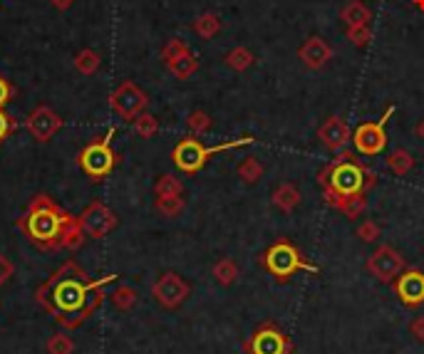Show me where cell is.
<instances>
[{"instance_id":"1","label":"cell","mask_w":424,"mask_h":354,"mask_svg":"<svg viewBox=\"0 0 424 354\" xmlns=\"http://www.w3.org/2000/svg\"><path fill=\"white\" fill-rule=\"evenodd\" d=\"M112 280L114 275H107L100 283H87L85 272L75 263H65L53 275V280L42 288L40 295H50V297H42V300L50 302L62 315H77V317H82V315H87L100 302V295L94 297L97 288L105 283H112Z\"/></svg>"},{"instance_id":"2","label":"cell","mask_w":424,"mask_h":354,"mask_svg":"<svg viewBox=\"0 0 424 354\" xmlns=\"http://www.w3.org/2000/svg\"><path fill=\"white\" fill-rule=\"evenodd\" d=\"M18 223L35 245L55 248V245H62L65 236L75 228L77 221L67 216L60 206H55L47 196H35V201L30 203V208Z\"/></svg>"},{"instance_id":"3","label":"cell","mask_w":424,"mask_h":354,"mask_svg":"<svg viewBox=\"0 0 424 354\" xmlns=\"http://www.w3.org/2000/svg\"><path fill=\"white\" fill-rule=\"evenodd\" d=\"M318 181L337 196L365 194V166L357 164L350 151H337L335 159L318 174Z\"/></svg>"},{"instance_id":"4","label":"cell","mask_w":424,"mask_h":354,"mask_svg":"<svg viewBox=\"0 0 424 354\" xmlns=\"http://www.w3.org/2000/svg\"><path fill=\"white\" fill-rule=\"evenodd\" d=\"M254 142H256L254 136H238V139H231V142H226V144L204 147L199 139H194V136H186V139H182V142L174 147V151H171V161H174V166H177L179 171L196 174V171H201V169L206 166V161L211 159L213 153L229 151V149L251 147Z\"/></svg>"},{"instance_id":"5","label":"cell","mask_w":424,"mask_h":354,"mask_svg":"<svg viewBox=\"0 0 424 354\" xmlns=\"http://www.w3.org/2000/svg\"><path fill=\"white\" fill-rule=\"evenodd\" d=\"M260 266L271 272L273 278L288 280L293 272H318L315 263H308L290 241H278L260 255Z\"/></svg>"},{"instance_id":"6","label":"cell","mask_w":424,"mask_h":354,"mask_svg":"<svg viewBox=\"0 0 424 354\" xmlns=\"http://www.w3.org/2000/svg\"><path fill=\"white\" fill-rule=\"evenodd\" d=\"M397 112V106H387L385 109V114L377 122H362V124H357V129L353 131V147L357 153H362V156H380V153L385 151V147H387V122L392 119V114Z\"/></svg>"},{"instance_id":"7","label":"cell","mask_w":424,"mask_h":354,"mask_svg":"<svg viewBox=\"0 0 424 354\" xmlns=\"http://www.w3.org/2000/svg\"><path fill=\"white\" fill-rule=\"evenodd\" d=\"M114 136V127L107 129L105 136H100L97 142L87 144L80 153V166H82V171L92 178H102L114 169V151L109 147V139Z\"/></svg>"},{"instance_id":"8","label":"cell","mask_w":424,"mask_h":354,"mask_svg":"<svg viewBox=\"0 0 424 354\" xmlns=\"http://www.w3.org/2000/svg\"><path fill=\"white\" fill-rule=\"evenodd\" d=\"M109 104H112V109L124 119V122H134L139 114L147 112L149 97H147V92L141 87H136L132 80H124V82L112 92Z\"/></svg>"},{"instance_id":"9","label":"cell","mask_w":424,"mask_h":354,"mask_svg":"<svg viewBox=\"0 0 424 354\" xmlns=\"http://www.w3.org/2000/svg\"><path fill=\"white\" fill-rule=\"evenodd\" d=\"M367 270L380 283H392V280H397V275L407 270V260L392 245H377L370 253V258H367Z\"/></svg>"},{"instance_id":"10","label":"cell","mask_w":424,"mask_h":354,"mask_svg":"<svg viewBox=\"0 0 424 354\" xmlns=\"http://www.w3.org/2000/svg\"><path fill=\"white\" fill-rule=\"evenodd\" d=\"M154 297H157L164 307L174 310V307H179L188 297V283L182 278V275H177V272H164V275L154 283Z\"/></svg>"},{"instance_id":"11","label":"cell","mask_w":424,"mask_h":354,"mask_svg":"<svg viewBox=\"0 0 424 354\" xmlns=\"http://www.w3.org/2000/svg\"><path fill=\"white\" fill-rule=\"evenodd\" d=\"M248 354H285L290 349L288 337L278 332L273 325H263L248 339Z\"/></svg>"},{"instance_id":"12","label":"cell","mask_w":424,"mask_h":354,"mask_svg":"<svg viewBox=\"0 0 424 354\" xmlns=\"http://www.w3.org/2000/svg\"><path fill=\"white\" fill-rule=\"evenodd\" d=\"M395 295L405 307L424 305V272L422 270H405L395 280Z\"/></svg>"},{"instance_id":"13","label":"cell","mask_w":424,"mask_h":354,"mask_svg":"<svg viewBox=\"0 0 424 354\" xmlns=\"http://www.w3.org/2000/svg\"><path fill=\"white\" fill-rule=\"evenodd\" d=\"M62 127V119L50 109V106H37L28 117V129L37 142H50Z\"/></svg>"},{"instance_id":"14","label":"cell","mask_w":424,"mask_h":354,"mask_svg":"<svg viewBox=\"0 0 424 354\" xmlns=\"http://www.w3.org/2000/svg\"><path fill=\"white\" fill-rule=\"evenodd\" d=\"M80 225H82V230H87L92 238H102L105 233H109V230L117 225V218H114V213L107 206L92 203V206L80 216Z\"/></svg>"},{"instance_id":"15","label":"cell","mask_w":424,"mask_h":354,"mask_svg":"<svg viewBox=\"0 0 424 354\" xmlns=\"http://www.w3.org/2000/svg\"><path fill=\"white\" fill-rule=\"evenodd\" d=\"M318 139H320V144L323 147H328L330 151H340L345 144L353 139V131H350V127H348V122L342 117H328L320 124V129H318Z\"/></svg>"},{"instance_id":"16","label":"cell","mask_w":424,"mask_h":354,"mask_svg":"<svg viewBox=\"0 0 424 354\" xmlns=\"http://www.w3.org/2000/svg\"><path fill=\"white\" fill-rule=\"evenodd\" d=\"M298 59L303 62V67L308 70H323L333 59V48L323 40L320 35H310L298 50Z\"/></svg>"},{"instance_id":"17","label":"cell","mask_w":424,"mask_h":354,"mask_svg":"<svg viewBox=\"0 0 424 354\" xmlns=\"http://www.w3.org/2000/svg\"><path fill=\"white\" fill-rule=\"evenodd\" d=\"M340 20L345 28H357V25H370L372 10L362 0H350L348 6L340 10Z\"/></svg>"},{"instance_id":"18","label":"cell","mask_w":424,"mask_h":354,"mask_svg":"<svg viewBox=\"0 0 424 354\" xmlns=\"http://www.w3.org/2000/svg\"><path fill=\"white\" fill-rule=\"evenodd\" d=\"M271 198H273V206H276L278 211L290 213L298 208V203H301V191L295 189V183H281V186H276Z\"/></svg>"},{"instance_id":"19","label":"cell","mask_w":424,"mask_h":354,"mask_svg":"<svg viewBox=\"0 0 424 354\" xmlns=\"http://www.w3.org/2000/svg\"><path fill=\"white\" fill-rule=\"evenodd\" d=\"M166 67H169L171 75L179 77V80H188V77L199 70V59H196V55H191V50H188V53L169 59V62H166Z\"/></svg>"},{"instance_id":"20","label":"cell","mask_w":424,"mask_h":354,"mask_svg":"<svg viewBox=\"0 0 424 354\" xmlns=\"http://www.w3.org/2000/svg\"><path fill=\"white\" fill-rule=\"evenodd\" d=\"M387 166H389V171L395 174V176H407V174L412 171L414 169V159H412V153L405 151V149H395V151H389L387 153Z\"/></svg>"},{"instance_id":"21","label":"cell","mask_w":424,"mask_h":354,"mask_svg":"<svg viewBox=\"0 0 424 354\" xmlns=\"http://www.w3.org/2000/svg\"><path fill=\"white\" fill-rule=\"evenodd\" d=\"M236 174H238V178H241L243 183L254 186V183H258L260 176H263V166H260V161L256 159V156H246L241 164L236 166Z\"/></svg>"},{"instance_id":"22","label":"cell","mask_w":424,"mask_h":354,"mask_svg":"<svg viewBox=\"0 0 424 354\" xmlns=\"http://www.w3.org/2000/svg\"><path fill=\"white\" fill-rule=\"evenodd\" d=\"M218 30H221V18H218L216 12H204V15H199L194 23V32L199 37H204V40L216 37Z\"/></svg>"},{"instance_id":"23","label":"cell","mask_w":424,"mask_h":354,"mask_svg":"<svg viewBox=\"0 0 424 354\" xmlns=\"http://www.w3.org/2000/svg\"><path fill=\"white\" fill-rule=\"evenodd\" d=\"M224 62L231 67V70H236V72H246L248 67H254L256 57H254V53H251V50H248V48H233V50H231V53H226Z\"/></svg>"},{"instance_id":"24","label":"cell","mask_w":424,"mask_h":354,"mask_svg":"<svg viewBox=\"0 0 424 354\" xmlns=\"http://www.w3.org/2000/svg\"><path fill=\"white\" fill-rule=\"evenodd\" d=\"M365 208H367V198H365V194H355V196H345L337 211L345 213V218L357 221L360 216L365 213Z\"/></svg>"},{"instance_id":"25","label":"cell","mask_w":424,"mask_h":354,"mask_svg":"<svg viewBox=\"0 0 424 354\" xmlns=\"http://www.w3.org/2000/svg\"><path fill=\"white\" fill-rule=\"evenodd\" d=\"M213 278H216L221 285H231L236 278H238V268H236V263L231 258L218 260L216 266H213Z\"/></svg>"},{"instance_id":"26","label":"cell","mask_w":424,"mask_h":354,"mask_svg":"<svg viewBox=\"0 0 424 354\" xmlns=\"http://www.w3.org/2000/svg\"><path fill=\"white\" fill-rule=\"evenodd\" d=\"M157 129H159V122H157V117H152V114L144 112L134 119V131L141 136V139H152V136L157 134Z\"/></svg>"},{"instance_id":"27","label":"cell","mask_w":424,"mask_h":354,"mask_svg":"<svg viewBox=\"0 0 424 354\" xmlns=\"http://www.w3.org/2000/svg\"><path fill=\"white\" fill-rule=\"evenodd\" d=\"M75 67L82 72V75H92V72H97V67H100V55L94 53V50H82V53L77 55Z\"/></svg>"},{"instance_id":"28","label":"cell","mask_w":424,"mask_h":354,"mask_svg":"<svg viewBox=\"0 0 424 354\" xmlns=\"http://www.w3.org/2000/svg\"><path fill=\"white\" fill-rule=\"evenodd\" d=\"M182 183L177 181L174 176H159L157 186H154V194L157 198H166V196H182Z\"/></svg>"},{"instance_id":"29","label":"cell","mask_w":424,"mask_h":354,"mask_svg":"<svg viewBox=\"0 0 424 354\" xmlns=\"http://www.w3.org/2000/svg\"><path fill=\"white\" fill-rule=\"evenodd\" d=\"M186 124L194 134H206V131L211 129V117H209L204 109H194V112L188 114Z\"/></svg>"},{"instance_id":"30","label":"cell","mask_w":424,"mask_h":354,"mask_svg":"<svg viewBox=\"0 0 424 354\" xmlns=\"http://www.w3.org/2000/svg\"><path fill=\"white\" fill-rule=\"evenodd\" d=\"M157 211L174 218L184 211V198L182 196H166V198H157Z\"/></svg>"},{"instance_id":"31","label":"cell","mask_w":424,"mask_h":354,"mask_svg":"<svg viewBox=\"0 0 424 354\" xmlns=\"http://www.w3.org/2000/svg\"><path fill=\"white\" fill-rule=\"evenodd\" d=\"M348 32V40L353 42L355 48H367L372 40V28L370 25H357V28H345Z\"/></svg>"},{"instance_id":"32","label":"cell","mask_w":424,"mask_h":354,"mask_svg":"<svg viewBox=\"0 0 424 354\" xmlns=\"http://www.w3.org/2000/svg\"><path fill=\"white\" fill-rule=\"evenodd\" d=\"M188 53V45L184 40H179V37H174V40H169L164 45V50H161V57H164V62H169V59L179 57V55Z\"/></svg>"},{"instance_id":"33","label":"cell","mask_w":424,"mask_h":354,"mask_svg":"<svg viewBox=\"0 0 424 354\" xmlns=\"http://www.w3.org/2000/svg\"><path fill=\"white\" fill-rule=\"evenodd\" d=\"M112 300H114V305H117V307H124V310H127V307L134 305L136 292L132 288H119L117 292L112 295Z\"/></svg>"},{"instance_id":"34","label":"cell","mask_w":424,"mask_h":354,"mask_svg":"<svg viewBox=\"0 0 424 354\" xmlns=\"http://www.w3.org/2000/svg\"><path fill=\"white\" fill-rule=\"evenodd\" d=\"M357 236H360V241H377L380 238V225L375 223V221H365V223L360 225L357 228Z\"/></svg>"},{"instance_id":"35","label":"cell","mask_w":424,"mask_h":354,"mask_svg":"<svg viewBox=\"0 0 424 354\" xmlns=\"http://www.w3.org/2000/svg\"><path fill=\"white\" fill-rule=\"evenodd\" d=\"M15 127H18V124H15V119L8 117L6 109H0V144L6 142L8 134H10V131L15 129Z\"/></svg>"},{"instance_id":"36","label":"cell","mask_w":424,"mask_h":354,"mask_svg":"<svg viewBox=\"0 0 424 354\" xmlns=\"http://www.w3.org/2000/svg\"><path fill=\"white\" fill-rule=\"evenodd\" d=\"M12 92H15V89H12V84L8 82L6 77L0 75V109H3V106L12 100Z\"/></svg>"},{"instance_id":"37","label":"cell","mask_w":424,"mask_h":354,"mask_svg":"<svg viewBox=\"0 0 424 354\" xmlns=\"http://www.w3.org/2000/svg\"><path fill=\"white\" fill-rule=\"evenodd\" d=\"M409 332H412V337L417 339V342H424V315H422V317H414L412 319Z\"/></svg>"},{"instance_id":"38","label":"cell","mask_w":424,"mask_h":354,"mask_svg":"<svg viewBox=\"0 0 424 354\" xmlns=\"http://www.w3.org/2000/svg\"><path fill=\"white\" fill-rule=\"evenodd\" d=\"M50 352H53V354H67V352H70V342H65L62 337H55L53 342H50Z\"/></svg>"},{"instance_id":"39","label":"cell","mask_w":424,"mask_h":354,"mask_svg":"<svg viewBox=\"0 0 424 354\" xmlns=\"http://www.w3.org/2000/svg\"><path fill=\"white\" fill-rule=\"evenodd\" d=\"M10 270H12L10 263H8V260L3 258V255H0V283H3V280H6L8 275H10Z\"/></svg>"},{"instance_id":"40","label":"cell","mask_w":424,"mask_h":354,"mask_svg":"<svg viewBox=\"0 0 424 354\" xmlns=\"http://www.w3.org/2000/svg\"><path fill=\"white\" fill-rule=\"evenodd\" d=\"M53 6L58 8V10H67V8L72 6V0H53Z\"/></svg>"},{"instance_id":"41","label":"cell","mask_w":424,"mask_h":354,"mask_svg":"<svg viewBox=\"0 0 424 354\" xmlns=\"http://www.w3.org/2000/svg\"><path fill=\"white\" fill-rule=\"evenodd\" d=\"M414 131H417V136H419V139H422V142H424V119H422V122H419V124H417V129H414Z\"/></svg>"},{"instance_id":"42","label":"cell","mask_w":424,"mask_h":354,"mask_svg":"<svg viewBox=\"0 0 424 354\" xmlns=\"http://www.w3.org/2000/svg\"><path fill=\"white\" fill-rule=\"evenodd\" d=\"M414 6H417V10H422L424 12V0H412Z\"/></svg>"},{"instance_id":"43","label":"cell","mask_w":424,"mask_h":354,"mask_svg":"<svg viewBox=\"0 0 424 354\" xmlns=\"http://www.w3.org/2000/svg\"><path fill=\"white\" fill-rule=\"evenodd\" d=\"M285 354H293V352H290V349H288V352H285Z\"/></svg>"}]
</instances>
